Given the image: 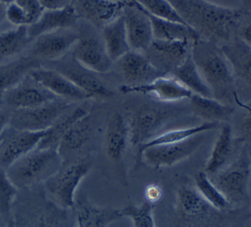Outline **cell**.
Masks as SVG:
<instances>
[{
	"label": "cell",
	"mask_w": 251,
	"mask_h": 227,
	"mask_svg": "<svg viewBox=\"0 0 251 227\" xmlns=\"http://www.w3.org/2000/svg\"><path fill=\"white\" fill-rule=\"evenodd\" d=\"M6 6L4 4L0 3V24H1L6 18H5V12H6Z\"/></svg>",
	"instance_id": "c3c4849f"
},
{
	"label": "cell",
	"mask_w": 251,
	"mask_h": 227,
	"mask_svg": "<svg viewBox=\"0 0 251 227\" xmlns=\"http://www.w3.org/2000/svg\"><path fill=\"white\" fill-rule=\"evenodd\" d=\"M0 227H15L14 225V220L13 218L7 222H2L1 225H0Z\"/></svg>",
	"instance_id": "681fc988"
},
{
	"label": "cell",
	"mask_w": 251,
	"mask_h": 227,
	"mask_svg": "<svg viewBox=\"0 0 251 227\" xmlns=\"http://www.w3.org/2000/svg\"><path fill=\"white\" fill-rule=\"evenodd\" d=\"M250 160H251V159H250Z\"/></svg>",
	"instance_id": "6f0895ef"
},
{
	"label": "cell",
	"mask_w": 251,
	"mask_h": 227,
	"mask_svg": "<svg viewBox=\"0 0 251 227\" xmlns=\"http://www.w3.org/2000/svg\"><path fill=\"white\" fill-rule=\"evenodd\" d=\"M90 113L87 104H80L70 107L56 119L50 128L48 129L46 136L40 142L38 148L40 149H52L56 150L66 132L81 118L85 117Z\"/></svg>",
	"instance_id": "d4e9b609"
},
{
	"label": "cell",
	"mask_w": 251,
	"mask_h": 227,
	"mask_svg": "<svg viewBox=\"0 0 251 227\" xmlns=\"http://www.w3.org/2000/svg\"><path fill=\"white\" fill-rule=\"evenodd\" d=\"M147 15L152 24L154 40L194 42L200 39L198 35L185 24L155 17L149 13H147Z\"/></svg>",
	"instance_id": "1f68e13d"
},
{
	"label": "cell",
	"mask_w": 251,
	"mask_h": 227,
	"mask_svg": "<svg viewBox=\"0 0 251 227\" xmlns=\"http://www.w3.org/2000/svg\"><path fill=\"white\" fill-rule=\"evenodd\" d=\"M29 74L58 98L68 101H86L91 99L88 93L52 68L41 66L33 69Z\"/></svg>",
	"instance_id": "d6986e66"
},
{
	"label": "cell",
	"mask_w": 251,
	"mask_h": 227,
	"mask_svg": "<svg viewBox=\"0 0 251 227\" xmlns=\"http://www.w3.org/2000/svg\"><path fill=\"white\" fill-rule=\"evenodd\" d=\"M233 101L244 110V115L240 122V132L245 140L251 142V104L241 101L237 93L234 95Z\"/></svg>",
	"instance_id": "60d3db41"
},
{
	"label": "cell",
	"mask_w": 251,
	"mask_h": 227,
	"mask_svg": "<svg viewBox=\"0 0 251 227\" xmlns=\"http://www.w3.org/2000/svg\"><path fill=\"white\" fill-rule=\"evenodd\" d=\"M193 42L153 40L143 52L154 67L163 75H172L190 54Z\"/></svg>",
	"instance_id": "7c38bea8"
},
{
	"label": "cell",
	"mask_w": 251,
	"mask_h": 227,
	"mask_svg": "<svg viewBox=\"0 0 251 227\" xmlns=\"http://www.w3.org/2000/svg\"><path fill=\"white\" fill-rule=\"evenodd\" d=\"M41 67L39 60L33 56L0 64V102L4 93L16 86L33 69Z\"/></svg>",
	"instance_id": "f546056e"
},
{
	"label": "cell",
	"mask_w": 251,
	"mask_h": 227,
	"mask_svg": "<svg viewBox=\"0 0 251 227\" xmlns=\"http://www.w3.org/2000/svg\"><path fill=\"white\" fill-rule=\"evenodd\" d=\"M19 191L9 179L6 170L0 167V219L2 222H7L13 218V204Z\"/></svg>",
	"instance_id": "8d00e7d4"
},
{
	"label": "cell",
	"mask_w": 251,
	"mask_h": 227,
	"mask_svg": "<svg viewBox=\"0 0 251 227\" xmlns=\"http://www.w3.org/2000/svg\"><path fill=\"white\" fill-rule=\"evenodd\" d=\"M71 210L73 211L74 227H108L124 217L121 208L96 205L83 193L76 195Z\"/></svg>",
	"instance_id": "e0dca14e"
},
{
	"label": "cell",
	"mask_w": 251,
	"mask_h": 227,
	"mask_svg": "<svg viewBox=\"0 0 251 227\" xmlns=\"http://www.w3.org/2000/svg\"><path fill=\"white\" fill-rule=\"evenodd\" d=\"M173 117V112L157 105L144 104L131 112L128 121L130 144L141 147L157 135L166 123Z\"/></svg>",
	"instance_id": "ba28073f"
},
{
	"label": "cell",
	"mask_w": 251,
	"mask_h": 227,
	"mask_svg": "<svg viewBox=\"0 0 251 227\" xmlns=\"http://www.w3.org/2000/svg\"><path fill=\"white\" fill-rule=\"evenodd\" d=\"M111 1H118V2H127L129 0H111Z\"/></svg>",
	"instance_id": "f5cc1de1"
},
{
	"label": "cell",
	"mask_w": 251,
	"mask_h": 227,
	"mask_svg": "<svg viewBox=\"0 0 251 227\" xmlns=\"http://www.w3.org/2000/svg\"><path fill=\"white\" fill-rule=\"evenodd\" d=\"M5 18L15 27L30 25L27 13L16 2H13L6 6Z\"/></svg>",
	"instance_id": "ab89813d"
},
{
	"label": "cell",
	"mask_w": 251,
	"mask_h": 227,
	"mask_svg": "<svg viewBox=\"0 0 251 227\" xmlns=\"http://www.w3.org/2000/svg\"><path fill=\"white\" fill-rule=\"evenodd\" d=\"M194 181L196 190L214 209L226 210L231 207L232 204L226 200L206 172H198Z\"/></svg>",
	"instance_id": "d590c367"
},
{
	"label": "cell",
	"mask_w": 251,
	"mask_h": 227,
	"mask_svg": "<svg viewBox=\"0 0 251 227\" xmlns=\"http://www.w3.org/2000/svg\"><path fill=\"white\" fill-rule=\"evenodd\" d=\"M70 52L79 63L98 74L109 71L113 63L106 52L101 36L92 31L79 35Z\"/></svg>",
	"instance_id": "4fadbf2b"
},
{
	"label": "cell",
	"mask_w": 251,
	"mask_h": 227,
	"mask_svg": "<svg viewBox=\"0 0 251 227\" xmlns=\"http://www.w3.org/2000/svg\"><path fill=\"white\" fill-rule=\"evenodd\" d=\"M162 196H163V189L160 185L156 183L149 184L145 189V198H146L145 201L151 204H155L156 202L161 200Z\"/></svg>",
	"instance_id": "7bdbcfd3"
},
{
	"label": "cell",
	"mask_w": 251,
	"mask_h": 227,
	"mask_svg": "<svg viewBox=\"0 0 251 227\" xmlns=\"http://www.w3.org/2000/svg\"><path fill=\"white\" fill-rule=\"evenodd\" d=\"M206 133L195 135L187 140L148 147L137 153L136 162L146 163L153 169H162L171 167L183 161L193 155L204 143Z\"/></svg>",
	"instance_id": "8992f818"
},
{
	"label": "cell",
	"mask_w": 251,
	"mask_h": 227,
	"mask_svg": "<svg viewBox=\"0 0 251 227\" xmlns=\"http://www.w3.org/2000/svg\"><path fill=\"white\" fill-rule=\"evenodd\" d=\"M134 1H136L147 13L155 17L185 24L169 0H134Z\"/></svg>",
	"instance_id": "f35d334b"
},
{
	"label": "cell",
	"mask_w": 251,
	"mask_h": 227,
	"mask_svg": "<svg viewBox=\"0 0 251 227\" xmlns=\"http://www.w3.org/2000/svg\"><path fill=\"white\" fill-rule=\"evenodd\" d=\"M176 208L179 216L187 221H201L214 209L194 187L182 186L176 192Z\"/></svg>",
	"instance_id": "cb8c5ba5"
},
{
	"label": "cell",
	"mask_w": 251,
	"mask_h": 227,
	"mask_svg": "<svg viewBox=\"0 0 251 227\" xmlns=\"http://www.w3.org/2000/svg\"><path fill=\"white\" fill-rule=\"evenodd\" d=\"M218 126H219V123H217V122H204L200 125H196V126L172 129V130L166 131L164 133H160L155 138H153L149 142H147L144 145H142L141 147H139L138 152H140L143 149H146L148 147L181 142V141L187 140L195 135H198L201 133H207L212 130H215V129H217Z\"/></svg>",
	"instance_id": "836d02e7"
},
{
	"label": "cell",
	"mask_w": 251,
	"mask_h": 227,
	"mask_svg": "<svg viewBox=\"0 0 251 227\" xmlns=\"http://www.w3.org/2000/svg\"><path fill=\"white\" fill-rule=\"evenodd\" d=\"M15 2L27 13L30 25L34 24L45 11L39 0H15Z\"/></svg>",
	"instance_id": "b9f144b4"
},
{
	"label": "cell",
	"mask_w": 251,
	"mask_h": 227,
	"mask_svg": "<svg viewBox=\"0 0 251 227\" xmlns=\"http://www.w3.org/2000/svg\"><path fill=\"white\" fill-rule=\"evenodd\" d=\"M2 134V133H1ZM1 134H0V141H1Z\"/></svg>",
	"instance_id": "db71d44e"
},
{
	"label": "cell",
	"mask_w": 251,
	"mask_h": 227,
	"mask_svg": "<svg viewBox=\"0 0 251 227\" xmlns=\"http://www.w3.org/2000/svg\"><path fill=\"white\" fill-rule=\"evenodd\" d=\"M127 2L111 0H75L72 4L80 18H84L93 26L101 29L122 15Z\"/></svg>",
	"instance_id": "ffe728a7"
},
{
	"label": "cell",
	"mask_w": 251,
	"mask_h": 227,
	"mask_svg": "<svg viewBox=\"0 0 251 227\" xmlns=\"http://www.w3.org/2000/svg\"><path fill=\"white\" fill-rule=\"evenodd\" d=\"M235 79H239L251 89V47L240 38L222 45Z\"/></svg>",
	"instance_id": "484cf974"
},
{
	"label": "cell",
	"mask_w": 251,
	"mask_h": 227,
	"mask_svg": "<svg viewBox=\"0 0 251 227\" xmlns=\"http://www.w3.org/2000/svg\"><path fill=\"white\" fill-rule=\"evenodd\" d=\"M71 106V101L57 98L34 108L14 109L10 114L9 126L33 132L46 131Z\"/></svg>",
	"instance_id": "9c48e42d"
},
{
	"label": "cell",
	"mask_w": 251,
	"mask_h": 227,
	"mask_svg": "<svg viewBox=\"0 0 251 227\" xmlns=\"http://www.w3.org/2000/svg\"><path fill=\"white\" fill-rule=\"evenodd\" d=\"M154 204L144 201L140 204H128L121 208L124 217L131 219L133 227H156Z\"/></svg>",
	"instance_id": "74e56055"
},
{
	"label": "cell",
	"mask_w": 251,
	"mask_h": 227,
	"mask_svg": "<svg viewBox=\"0 0 251 227\" xmlns=\"http://www.w3.org/2000/svg\"><path fill=\"white\" fill-rule=\"evenodd\" d=\"M180 84H182L193 94L213 97L212 91L203 79L191 54L172 73Z\"/></svg>",
	"instance_id": "d6a6232c"
},
{
	"label": "cell",
	"mask_w": 251,
	"mask_h": 227,
	"mask_svg": "<svg viewBox=\"0 0 251 227\" xmlns=\"http://www.w3.org/2000/svg\"><path fill=\"white\" fill-rule=\"evenodd\" d=\"M116 62L127 85H142L163 76L143 52L130 50Z\"/></svg>",
	"instance_id": "7402d4cb"
},
{
	"label": "cell",
	"mask_w": 251,
	"mask_h": 227,
	"mask_svg": "<svg viewBox=\"0 0 251 227\" xmlns=\"http://www.w3.org/2000/svg\"><path fill=\"white\" fill-rule=\"evenodd\" d=\"M79 39V34L72 29L53 31L39 36L33 42L31 48L35 58L57 60L69 53Z\"/></svg>",
	"instance_id": "ac0fdd59"
},
{
	"label": "cell",
	"mask_w": 251,
	"mask_h": 227,
	"mask_svg": "<svg viewBox=\"0 0 251 227\" xmlns=\"http://www.w3.org/2000/svg\"><path fill=\"white\" fill-rule=\"evenodd\" d=\"M241 39L251 47V23L242 28Z\"/></svg>",
	"instance_id": "7dc6e473"
},
{
	"label": "cell",
	"mask_w": 251,
	"mask_h": 227,
	"mask_svg": "<svg viewBox=\"0 0 251 227\" xmlns=\"http://www.w3.org/2000/svg\"><path fill=\"white\" fill-rule=\"evenodd\" d=\"M79 19L80 17L73 4L60 9L45 10L34 24L28 26V33L34 41L39 36L47 33L72 29Z\"/></svg>",
	"instance_id": "603a6c76"
},
{
	"label": "cell",
	"mask_w": 251,
	"mask_h": 227,
	"mask_svg": "<svg viewBox=\"0 0 251 227\" xmlns=\"http://www.w3.org/2000/svg\"><path fill=\"white\" fill-rule=\"evenodd\" d=\"M10 122V114L3 110H0V134H1L8 126Z\"/></svg>",
	"instance_id": "bcb514c9"
},
{
	"label": "cell",
	"mask_w": 251,
	"mask_h": 227,
	"mask_svg": "<svg viewBox=\"0 0 251 227\" xmlns=\"http://www.w3.org/2000/svg\"><path fill=\"white\" fill-rule=\"evenodd\" d=\"M191 56L209 86L213 97L224 103L233 101L234 95L237 93L235 78L222 46L198 39L192 43Z\"/></svg>",
	"instance_id": "7a4b0ae2"
},
{
	"label": "cell",
	"mask_w": 251,
	"mask_h": 227,
	"mask_svg": "<svg viewBox=\"0 0 251 227\" xmlns=\"http://www.w3.org/2000/svg\"><path fill=\"white\" fill-rule=\"evenodd\" d=\"M182 21L200 39L215 44L232 40L242 19L239 9L222 7L206 0H169Z\"/></svg>",
	"instance_id": "6da1fadb"
},
{
	"label": "cell",
	"mask_w": 251,
	"mask_h": 227,
	"mask_svg": "<svg viewBox=\"0 0 251 227\" xmlns=\"http://www.w3.org/2000/svg\"><path fill=\"white\" fill-rule=\"evenodd\" d=\"M130 144L128 121L121 113L114 112L107 120L104 135L106 157L112 162L120 161Z\"/></svg>",
	"instance_id": "44dd1931"
},
{
	"label": "cell",
	"mask_w": 251,
	"mask_h": 227,
	"mask_svg": "<svg viewBox=\"0 0 251 227\" xmlns=\"http://www.w3.org/2000/svg\"><path fill=\"white\" fill-rule=\"evenodd\" d=\"M74 1H75V0H72V3H73V2H74Z\"/></svg>",
	"instance_id": "11a10c76"
},
{
	"label": "cell",
	"mask_w": 251,
	"mask_h": 227,
	"mask_svg": "<svg viewBox=\"0 0 251 227\" xmlns=\"http://www.w3.org/2000/svg\"><path fill=\"white\" fill-rule=\"evenodd\" d=\"M54 61L55 64L52 69L68 78L73 84L88 93L91 98L107 99L114 95V92L98 77V73L79 63L71 52Z\"/></svg>",
	"instance_id": "30bf717a"
},
{
	"label": "cell",
	"mask_w": 251,
	"mask_h": 227,
	"mask_svg": "<svg viewBox=\"0 0 251 227\" xmlns=\"http://www.w3.org/2000/svg\"><path fill=\"white\" fill-rule=\"evenodd\" d=\"M13 2H15V0H0V3L4 4V5H9Z\"/></svg>",
	"instance_id": "f907efd6"
},
{
	"label": "cell",
	"mask_w": 251,
	"mask_h": 227,
	"mask_svg": "<svg viewBox=\"0 0 251 227\" xmlns=\"http://www.w3.org/2000/svg\"><path fill=\"white\" fill-rule=\"evenodd\" d=\"M33 40L28 26H19L0 34V57H11L23 51Z\"/></svg>",
	"instance_id": "e575fe53"
},
{
	"label": "cell",
	"mask_w": 251,
	"mask_h": 227,
	"mask_svg": "<svg viewBox=\"0 0 251 227\" xmlns=\"http://www.w3.org/2000/svg\"><path fill=\"white\" fill-rule=\"evenodd\" d=\"M251 160L243 154L232 163L209 176L231 204H239L248 198Z\"/></svg>",
	"instance_id": "52a82bcc"
},
{
	"label": "cell",
	"mask_w": 251,
	"mask_h": 227,
	"mask_svg": "<svg viewBox=\"0 0 251 227\" xmlns=\"http://www.w3.org/2000/svg\"><path fill=\"white\" fill-rule=\"evenodd\" d=\"M100 36L106 52L112 62L117 61L120 57L131 50L126 29H125L123 13L121 16L102 27Z\"/></svg>",
	"instance_id": "83f0119b"
},
{
	"label": "cell",
	"mask_w": 251,
	"mask_h": 227,
	"mask_svg": "<svg viewBox=\"0 0 251 227\" xmlns=\"http://www.w3.org/2000/svg\"><path fill=\"white\" fill-rule=\"evenodd\" d=\"M129 1H132V0H129Z\"/></svg>",
	"instance_id": "9f6ffc18"
},
{
	"label": "cell",
	"mask_w": 251,
	"mask_h": 227,
	"mask_svg": "<svg viewBox=\"0 0 251 227\" xmlns=\"http://www.w3.org/2000/svg\"><path fill=\"white\" fill-rule=\"evenodd\" d=\"M243 3H246L251 7V0H243Z\"/></svg>",
	"instance_id": "816d5d0a"
},
{
	"label": "cell",
	"mask_w": 251,
	"mask_h": 227,
	"mask_svg": "<svg viewBox=\"0 0 251 227\" xmlns=\"http://www.w3.org/2000/svg\"><path fill=\"white\" fill-rule=\"evenodd\" d=\"M46 131H26L8 126L1 134L0 141V167L7 169L16 160L38 148L46 136Z\"/></svg>",
	"instance_id": "8fae6325"
},
{
	"label": "cell",
	"mask_w": 251,
	"mask_h": 227,
	"mask_svg": "<svg viewBox=\"0 0 251 227\" xmlns=\"http://www.w3.org/2000/svg\"><path fill=\"white\" fill-rule=\"evenodd\" d=\"M91 168L92 162L87 159L63 161L55 174L43 184L46 195L61 208L71 210L78 187Z\"/></svg>",
	"instance_id": "5b68a950"
},
{
	"label": "cell",
	"mask_w": 251,
	"mask_h": 227,
	"mask_svg": "<svg viewBox=\"0 0 251 227\" xmlns=\"http://www.w3.org/2000/svg\"><path fill=\"white\" fill-rule=\"evenodd\" d=\"M192 111L196 116L205 122H221L228 120L234 109L227 103H224L214 97H206L192 94L189 98Z\"/></svg>",
	"instance_id": "f1b7e54d"
},
{
	"label": "cell",
	"mask_w": 251,
	"mask_h": 227,
	"mask_svg": "<svg viewBox=\"0 0 251 227\" xmlns=\"http://www.w3.org/2000/svg\"><path fill=\"white\" fill-rule=\"evenodd\" d=\"M63 160L56 150L36 148L7 169L6 173L19 190L43 185L61 166Z\"/></svg>",
	"instance_id": "277c9868"
},
{
	"label": "cell",
	"mask_w": 251,
	"mask_h": 227,
	"mask_svg": "<svg viewBox=\"0 0 251 227\" xmlns=\"http://www.w3.org/2000/svg\"><path fill=\"white\" fill-rule=\"evenodd\" d=\"M233 133L232 128L228 124L222 126L218 138L214 144L209 159L206 163L205 172L211 176L223 169L231 157L232 154Z\"/></svg>",
	"instance_id": "4dcf8cb0"
},
{
	"label": "cell",
	"mask_w": 251,
	"mask_h": 227,
	"mask_svg": "<svg viewBox=\"0 0 251 227\" xmlns=\"http://www.w3.org/2000/svg\"><path fill=\"white\" fill-rule=\"evenodd\" d=\"M123 18L130 49L144 52L152 44L153 30L149 16L136 2L128 1L123 9Z\"/></svg>",
	"instance_id": "9a60e30c"
},
{
	"label": "cell",
	"mask_w": 251,
	"mask_h": 227,
	"mask_svg": "<svg viewBox=\"0 0 251 227\" xmlns=\"http://www.w3.org/2000/svg\"><path fill=\"white\" fill-rule=\"evenodd\" d=\"M39 2L45 10H54L72 4V0H39Z\"/></svg>",
	"instance_id": "ee69618b"
},
{
	"label": "cell",
	"mask_w": 251,
	"mask_h": 227,
	"mask_svg": "<svg viewBox=\"0 0 251 227\" xmlns=\"http://www.w3.org/2000/svg\"><path fill=\"white\" fill-rule=\"evenodd\" d=\"M57 98L28 74L4 93L2 102L14 109H26L44 105Z\"/></svg>",
	"instance_id": "5bb4252c"
},
{
	"label": "cell",
	"mask_w": 251,
	"mask_h": 227,
	"mask_svg": "<svg viewBox=\"0 0 251 227\" xmlns=\"http://www.w3.org/2000/svg\"><path fill=\"white\" fill-rule=\"evenodd\" d=\"M206 1L230 9H238V7L243 4V0H206Z\"/></svg>",
	"instance_id": "f6af8a7d"
},
{
	"label": "cell",
	"mask_w": 251,
	"mask_h": 227,
	"mask_svg": "<svg viewBox=\"0 0 251 227\" xmlns=\"http://www.w3.org/2000/svg\"><path fill=\"white\" fill-rule=\"evenodd\" d=\"M38 187L18 194L12 210L15 227H74L69 209L55 204Z\"/></svg>",
	"instance_id": "3957f363"
},
{
	"label": "cell",
	"mask_w": 251,
	"mask_h": 227,
	"mask_svg": "<svg viewBox=\"0 0 251 227\" xmlns=\"http://www.w3.org/2000/svg\"><path fill=\"white\" fill-rule=\"evenodd\" d=\"M119 91L124 94L139 93L151 95L163 102H176L189 99L193 94L172 75L160 76L142 85H123L119 88Z\"/></svg>",
	"instance_id": "2e32d148"
},
{
	"label": "cell",
	"mask_w": 251,
	"mask_h": 227,
	"mask_svg": "<svg viewBox=\"0 0 251 227\" xmlns=\"http://www.w3.org/2000/svg\"><path fill=\"white\" fill-rule=\"evenodd\" d=\"M92 134V118L88 115L78 120L62 137L57 152L63 161L70 160L71 157L79 153L89 142Z\"/></svg>",
	"instance_id": "4316f807"
}]
</instances>
